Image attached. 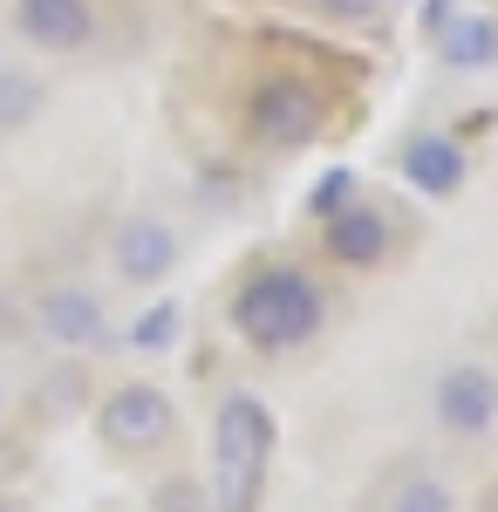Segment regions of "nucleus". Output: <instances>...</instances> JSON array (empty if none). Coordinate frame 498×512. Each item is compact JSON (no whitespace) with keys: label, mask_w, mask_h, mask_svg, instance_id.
Masks as SVG:
<instances>
[{"label":"nucleus","mask_w":498,"mask_h":512,"mask_svg":"<svg viewBox=\"0 0 498 512\" xmlns=\"http://www.w3.org/2000/svg\"><path fill=\"white\" fill-rule=\"evenodd\" d=\"M7 35L41 62H76L103 41L96 0H7Z\"/></svg>","instance_id":"6"},{"label":"nucleus","mask_w":498,"mask_h":512,"mask_svg":"<svg viewBox=\"0 0 498 512\" xmlns=\"http://www.w3.org/2000/svg\"><path fill=\"white\" fill-rule=\"evenodd\" d=\"M48 117V82L28 62H0V137H28Z\"/></svg>","instance_id":"12"},{"label":"nucleus","mask_w":498,"mask_h":512,"mask_svg":"<svg viewBox=\"0 0 498 512\" xmlns=\"http://www.w3.org/2000/svg\"><path fill=\"white\" fill-rule=\"evenodd\" d=\"M89 424H96V444L110 451L116 465H157V458L178 451V403H171V390L151 383V376L103 383Z\"/></svg>","instance_id":"4"},{"label":"nucleus","mask_w":498,"mask_h":512,"mask_svg":"<svg viewBox=\"0 0 498 512\" xmlns=\"http://www.w3.org/2000/svg\"><path fill=\"white\" fill-rule=\"evenodd\" d=\"M151 512H212V499H205V472H192V465H164V478H151Z\"/></svg>","instance_id":"15"},{"label":"nucleus","mask_w":498,"mask_h":512,"mask_svg":"<svg viewBox=\"0 0 498 512\" xmlns=\"http://www.w3.org/2000/svg\"><path fill=\"white\" fill-rule=\"evenodd\" d=\"M96 369H89V355H62L55 349V362H41V376L28 383V396H21V417L35 424V431H69V424H82L89 410H96Z\"/></svg>","instance_id":"9"},{"label":"nucleus","mask_w":498,"mask_h":512,"mask_svg":"<svg viewBox=\"0 0 498 512\" xmlns=\"http://www.w3.org/2000/svg\"><path fill=\"white\" fill-rule=\"evenodd\" d=\"M478 512H498V478L485 485V499H478Z\"/></svg>","instance_id":"18"},{"label":"nucleus","mask_w":498,"mask_h":512,"mask_svg":"<svg viewBox=\"0 0 498 512\" xmlns=\"http://www.w3.org/2000/svg\"><path fill=\"white\" fill-rule=\"evenodd\" d=\"M335 321V287L328 274L301 260V253H253L239 260L226 280V328L232 342L260 362H280V355H301L328 335Z\"/></svg>","instance_id":"1"},{"label":"nucleus","mask_w":498,"mask_h":512,"mask_svg":"<svg viewBox=\"0 0 498 512\" xmlns=\"http://www.w3.org/2000/svg\"><path fill=\"white\" fill-rule=\"evenodd\" d=\"M321 21H342V28H362V21H376L383 14V0H307Z\"/></svg>","instance_id":"16"},{"label":"nucleus","mask_w":498,"mask_h":512,"mask_svg":"<svg viewBox=\"0 0 498 512\" xmlns=\"http://www.w3.org/2000/svg\"><path fill=\"white\" fill-rule=\"evenodd\" d=\"M437 62H444V69H492L498 62V21L492 14H458V21H444Z\"/></svg>","instance_id":"13"},{"label":"nucleus","mask_w":498,"mask_h":512,"mask_svg":"<svg viewBox=\"0 0 498 512\" xmlns=\"http://www.w3.org/2000/svg\"><path fill=\"white\" fill-rule=\"evenodd\" d=\"M280 458V417L260 390H219L205 417V499L212 512H260L273 492Z\"/></svg>","instance_id":"2"},{"label":"nucleus","mask_w":498,"mask_h":512,"mask_svg":"<svg viewBox=\"0 0 498 512\" xmlns=\"http://www.w3.org/2000/svg\"><path fill=\"white\" fill-rule=\"evenodd\" d=\"M103 260H110V280L151 294V287H164V280L178 274L185 233H178L164 212H123V219L110 226V239H103Z\"/></svg>","instance_id":"7"},{"label":"nucleus","mask_w":498,"mask_h":512,"mask_svg":"<svg viewBox=\"0 0 498 512\" xmlns=\"http://www.w3.org/2000/svg\"><path fill=\"white\" fill-rule=\"evenodd\" d=\"M21 315H28V342L62 355H110L116 349V321L110 301L89 287V280H41L21 294Z\"/></svg>","instance_id":"5"},{"label":"nucleus","mask_w":498,"mask_h":512,"mask_svg":"<svg viewBox=\"0 0 498 512\" xmlns=\"http://www.w3.org/2000/svg\"><path fill=\"white\" fill-rule=\"evenodd\" d=\"M335 130V96L328 82H314L307 69H287L273 62L239 89V137L267 158H294V151H314L321 137Z\"/></svg>","instance_id":"3"},{"label":"nucleus","mask_w":498,"mask_h":512,"mask_svg":"<svg viewBox=\"0 0 498 512\" xmlns=\"http://www.w3.org/2000/svg\"><path fill=\"white\" fill-rule=\"evenodd\" d=\"M314 253H321V267H335V274H376L389 253H396V219H389L376 198H348L335 212H321Z\"/></svg>","instance_id":"8"},{"label":"nucleus","mask_w":498,"mask_h":512,"mask_svg":"<svg viewBox=\"0 0 498 512\" xmlns=\"http://www.w3.org/2000/svg\"><path fill=\"white\" fill-rule=\"evenodd\" d=\"M430 417L444 437H485L498 424V369L485 362H451L437 383H430Z\"/></svg>","instance_id":"10"},{"label":"nucleus","mask_w":498,"mask_h":512,"mask_svg":"<svg viewBox=\"0 0 498 512\" xmlns=\"http://www.w3.org/2000/svg\"><path fill=\"white\" fill-rule=\"evenodd\" d=\"M0 512H28V499H21V492H7V485H0Z\"/></svg>","instance_id":"17"},{"label":"nucleus","mask_w":498,"mask_h":512,"mask_svg":"<svg viewBox=\"0 0 498 512\" xmlns=\"http://www.w3.org/2000/svg\"><path fill=\"white\" fill-rule=\"evenodd\" d=\"M383 512H464V506H458V492H451V478L410 465V472H396L383 485Z\"/></svg>","instance_id":"14"},{"label":"nucleus","mask_w":498,"mask_h":512,"mask_svg":"<svg viewBox=\"0 0 498 512\" xmlns=\"http://www.w3.org/2000/svg\"><path fill=\"white\" fill-rule=\"evenodd\" d=\"M7 410H14V390H7V376H0V424H7Z\"/></svg>","instance_id":"19"},{"label":"nucleus","mask_w":498,"mask_h":512,"mask_svg":"<svg viewBox=\"0 0 498 512\" xmlns=\"http://www.w3.org/2000/svg\"><path fill=\"white\" fill-rule=\"evenodd\" d=\"M396 171H403V185H417L423 198H458L464 178H471V158H464L458 137H444V130H417V137L403 144Z\"/></svg>","instance_id":"11"}]
</instances>
